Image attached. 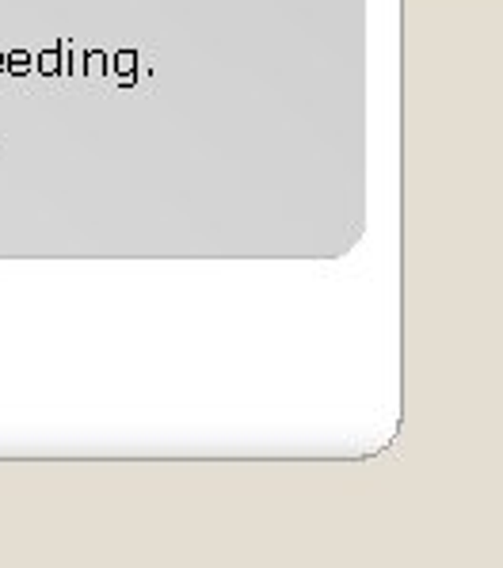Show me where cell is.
I'll list each match as a JSON object with an SVG mask.
<instances>
[{
    "instance_id": "6da1fadb",
    "label": "cell",
    "mask_w": 503,
    "mask_h": 568,
    "mask_svg": "<svg viewBox=\"0 0 503 568\" xmlns=\"http://www.w3.org/2000/svg\"><path fill=\"white\" fill-rule=\"evenodd\" d=\"M80 69H84V77H103V72H107V54L88 50L84 58H80Z\"/></svg>"
},
{
    "instance_id": "7a4b0ae2",
    "label": "cell",
    "mask_w": 503,
    "mask_h": 568,
    "mask_svg": "<svg viewBox=\"0 0 503 568\" xmlns=\"http://www.w3.org/2000/svg\"><path fill=\"white\" fill-rule=\"evenodd\" d=\"M4 69L12 72V77H27V72H31V54L27 50H12L4 58Z\"/></svg>"
},
{
    "instance_id": "3957f363",
    "label": "cell",
    "mask_w": 503,
    "mask_h": 568,
    "mask_svg": "<svg viewBox=\"0 0 503 568\" xmlns=\"http://www.w3.org/2000/svg\"><path fill=\"white\" fill-rule=\"evenodd\" d=\"M111 65H115V72H137V54L134 50H118L115 58H111Z\"/></svg>"
},
{
    "instance_id": "277c9868",
    "label": "cell",
    "mask_w": 503,
    "mask_h": 568,
    "mask_svg": "<svg viewBox=\"0 0 503 568\" xmlns=\"http://www.w3.org/2000/svg\"><path fill=\"white\" fill-rule=\"evenodd\" d=\"M115 77H118V84H123V88H130L137 80V72H115Z\"/></svg>"
},
{
    "instance_id": "5b68a950",
    "label": "cell",
    "mask_w": 503,
    "mask_h": 568,
    "mask_svg": "<svg viewBox=\"0 0 503 568\" xmlns=\"http://www.w3.org/2000/svg\"><path fill=\"white\" fill-rule=\"evenodd\" d=\"M0 69H4V54H0Z\"/></svg>"
}]
</instances>
